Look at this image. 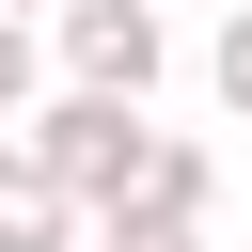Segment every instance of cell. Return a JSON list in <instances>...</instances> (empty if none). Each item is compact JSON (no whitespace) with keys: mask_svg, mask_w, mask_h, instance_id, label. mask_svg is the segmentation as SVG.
<instances>
[{"mask_svg":"<svg viewBox=\"0 0 252 252\" xmlns=\"http://www.w3.org/2000/svg\"><path fill=\"white\" fill-rule=\"evenodd\" d=\"M142 142H158V126H142L126 94H32V110H16V158H32L79 220H110V205L142 189Z\"/></svg>","mask_w":252,"mask_h":252,"instance_id":"obj_1","label":"cell"},{"mask_svg":"<svg viewBox=\"0 0 252 252\" xmlns=\"http://www.w3.org/2000/svg\"><path fill=\"white\" fill-rule=\"evenodd\" d=\"M47 47H63V94H158V63H173V32H158V0H47Z\"/></svg>","mask_w":252,"mask_h":252,"instance_id":"obj_2","label":"cell"},{"mask_svg":"<svg viewBox=\"0 0 252 252\" xmlns=\"http://www.w3.org/2000/svg\"><path fill=\"white\" fill-rule=\"evenodd\" d=\"M205 189H220V173H205V142H173V126H158V142H142V189H126L110 220H173V236H205Z\"/></svg>","mask_w":252,"mask_h":252,"instance_id":"obj_3","label":"cell"},{"mask_svg":"<svg viewBox=\"0 0 252 252\" xmlns=\"http://www.w3.org/2000/svg\"><path fill=\"white\" fill-rule=\"evenodd\" d=\"M63 236H79V205H63V189L0 142V252H63Z\"/></svg>","mask_w":252,"mask_h":252,"instance_id":"obj_4","label":"cell"},{"mask_svg":"<svg viewBox=\"0 0 252 252\" xmlns=\"http://www.w3.org/2000/svg\"><path fill=\"white\" fill-rule=\"evenodd\" d=\"M205 79H220V110H236V126H252V0H236V16H220V32H205Z\"/></svg>","mask_w":252,"mask_h":252,"instance_id":"obj_5","label":"cell"},{"mask_svg":"<svg viewBox=\"0 0 252 252\" xmlns=\"http://www.w3.org/2000/svg\"><path fill=\"white\" fill-rule=\"evenodd\" d=\"M32 94H47V32H32V16H0V126H16Z\"/></svg>","mask_w":252,"mask_h":252,"instance_id":"obj_6","label":"cell"},{"mask_svg":"<svg viewBox=\"0 0 252 252\" xmlns=\"http://www.w3.org/2000/svg\"><path fill=\"white\" fill-rule=\"evenodd\" d=\"M94 252H205V236H173V220H94Z\"/></svg>","mask_w":252,"mask_h":252,"instance_id":"obj_7","label":"cell"},{"mask_svg":"<svg viewBox=\"0 0 252 252\" xmlns=\"http://www.w3.org/2000/svg\"><path fill=\"white\" fill-rule=\"evenodd\" d=\"M0 16H32V32H47V0H0Z\"/></svg>","mask_w":252,"mask_h":252,"instance_id":"obj_8","label":"cell"}]
</instances>
